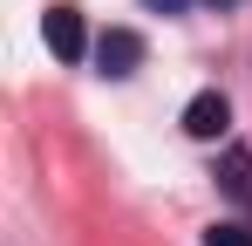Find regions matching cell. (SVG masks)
<instances>
[{
	"label": "cell",
	"instance_id": "1",
	"mask_svg": "<svg viewBox=\"0 0 252 246\" xmlns=\"http://www.w3.org/2000/svg\"><path fill=\"white\" fill-rule=\"evenodd\" d=\"M136 62H143V35L136 28H102L95 35V69L102 76H136Z\"/></svg>",
	"mask_w": 252,
	"mask_h": 246
},
{
	"label": "cell",
	"instance_id": "5",
	"mask_svg": "<svg viewBox=\"0 0 252 246\" xmlns=\"http://www.w3.org/2000/svg\"><path fill=\"white\" fill-rule=\"evenodd\" d=\"M205 246H252V219H218L205 233Z\"/></svg>",
	"mask_w": 252,
	"mask_h": 246
},
{
	"label": "cell",
	"instance_id": "4",
	"mask_svg": "<svg viewBox=\"0 0 252 246\" xmlns=\"http://www.w3.org/2000/svg\"><path fill=\"white\" fill-rule=\"evenodd\" d=\"M218 185H225V199L239 205V212H252V151L246 144H232V151L218 158Z\"/></svg>",
	"mask_w": 252,
	"mask_h": 246
},
{
	"label": "cell",
	"instance_id": "7",
	"mask_svg": "<svg viewBox=\"0 0 252 246\" xmlns=\"http://www.w3.org/2000/svg\"><path fill=\"white\" fill-rule=\"evenodd\" d=\"M205 7H239V0H205Z\"/></svg>",
	"mask_w": 252,
	"mask_h": 246
},
{
	"label": "cell",
	"instance_id": "6",
	"mask_svg": "<svg viewBox=\"0 0 252 246\" xmlns=\"http://www.w3.org/2000/svg\"><path fill=\"white\" fill-rule=\"evenodd\" d=\"M150 7H157V14H184L191 0H150Z\"/></svg>",
	"mask_w": 252,
	"mask_h": 246
},
{
	"label": "cell",
	"instance_id": "3",
	"mask_svg": "<svg viewBox=\"0 0 252 246\" xmlns=\"http://www.w3.org/2000/svg\"><path fill=\"white\" fill-rule=\"evenodd\" d=\"M48 48L62 62H82L89 55V35H82V7H48Z\"/></svg>",
	"mask_w": 252,
	"mask_h": 246
},
{
	"label": "cell",
	"instance_id": "2",
	"mask_svg": "<svg viewBox=\"0 0 252 246\" xmlns=\"http://www.w3.org/2000/svg\"><path fill=\"white\" fill-rule=\"evenodd\" d=\"M225 123H232V110H225V96H218V89H198V96L184 103V130H191L198 144H218V137H225Z\"/></svg>",
	"mask_w": 252,
	"mask_h": 246
}]
</instances>
